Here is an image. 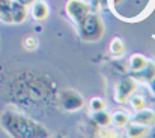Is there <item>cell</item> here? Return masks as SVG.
<instances>
[{
    "label": "cell",
    "instance_id": "8",
    "mask_svg": "<svg viewBox=\"0 0 155 138\" xmlns=\"http://www.w3.org/2000/svg\"><path fill=\"white\" fill-rule=\"evenodd\" d=\"M131 122H136V123H142V125H146V126H154L155 125V111L151 108H143V110H139L133 120Z\"/></svg>",
    "mask_w": 155,
    "mask_h": 138
},
{
    "label": "cell",
    "instance_id": "19",
    "mask_svg": "<svg viewBox=\"0 0 155 138\" xmlns=\"http://www.w3.org/2000/svg\"><path fill=\"white\" fill-rule=\"evenodd\" d=\"M148 84H149V90H151V93L155 96V77L149 81V83H148Z\"/></svg>",
    "mask_w": 155,
    "mask_h": 138
},
{
    "label": "cell",
    "instance_id": "3",
    "mask_svg": "<svg viewBox=\"0 0 155 138\" xmlns=\"http://www.w3.org/2000/svg\"><path fill=\"white\" fill-rule=\"evenodd\" d=\"M137 84H139V81H137L136 78H133L131 75L124 77V78L117 83V86H116V89H114V101H116L117 104H125V102H128V98L136 92Z\"/></svg>",
    "mask_w": 155,
    "mask_h": 138
},
{
    "label": "cell",
    "instance_id": "10",
    "mask_svg": "<svg viewBox=\"0 0 155 138\" xmlns=\"http://www.w3.org/2000/svg\"><path fill=\"white\" fill-rule=\"evenodd\" d=\"M149 132V126L142 125V123H136V122H128V128H127V135L131 138H140L146 137Z\"/></svg>",
    "mask_w": 155,
    "mask_h": 138
},
{
    "label": "cell",
    "instance_id": "1",
    "mask_svg": "<svg viewBox=\"0 0 155 138\" xmlns=\"http://www.w3.org/2000/svg\"><path fill=\"white\" fill-rule=\"evenodd\" d=\"M0 125L2 128L11 135L17 138H35V137H50L48 129L36 122L35 119L15 111V110H6L0 116Z\"/></svg>",
    "mask_w": 155,
    "mask_h": 138
},
{
    "label": "cell",
    "instance_id": "13",
    "mask_svg": "<svg viewBox=\"0 0 155 138\" xmlns=\"http://www.w3.org/2000/svg\"><path fill=\"white\" fill-rule=\"evenodd\" d=\"M130 122V114L127 111H116L111 114V123L116 126V128H125Z\"/></svg>",
    "mask_w": 155,
    "mask_h": 138
},
{
    "label": "cell",
    "instance_id": "4",
    "mask_svg": "<svg viewBox=\"0 0 155 138\" xmlns=\"http://www.w3.org/2000/svg\"><path fill=\"white\" fill-rule=\"evenodd\" d=\"M65 12L75 24H78L92 11H91L89 2L86 0H68L65 5Z\"/></svg>",
    "mask_w": 155,
    "mask_h": 138
},
{
    "label": "cell",
    "instance_id": "6",
    "mask_svg": "<svg viewBox=\"0 0 155 138\" xmlns=\"http://www.w3.org/2000/svg\"><path fill=\"white\" fill-rule=\"evenodd\" d=\"M131 77L136 78L139 83H149L155 77V62L148 60V63L137 72H131Z\"/></svg>",
    "mask_w": 155,
    "mask_h": 138
},
{
    "label": "cell",
    "instance_id": "20",
    "mask_svg": "<svg viewBox=\"0 0 155 138\" xmlns=\"http://www.w3.org/2000/svg\"><path fill=\"white\" fill-rule=\"evenodd\" d=\"M17 2H20V3H23L24 6H27V8H29V6H30V5H32L35 0H17Z\"/></svg>",
    "mask_w": 155,
    "mask_h": 138
},
{
    "label": "cell",
    "instance_id": "12",
    "mask_svg": "<svg viewBox=\"0 0 155 138\" xmlns=\"http://www.w3.org/2000/svg\"><path fill=\"white\" fill-rule=\"evenodd\" d=\"M148 57L146 56H143V54H133L131 56V59H130V69H131V72H137V71H140L146 63H148Z\"/></svg>",
    "mask_w": 155,
    "mask_h": 138
},
{
    "label": "cell",
    "instance_id": "11",
    "mask_svg": "<svg viewBox=\"0 0 155 138\" xmlns=\"http://www.w3.org/2000/svg\"><path fill=\"white\" fill-rule=\"evenodd\" d=\"M92 122L100 126V128H107L111 125V114L107 113L105 110H100V111H94L92 113Z\"/></svg>",
    "mask_w": 155,
    "mask_h": 138
},
{
    "label": "cell",
    "instance_id": "2",
    "mask_svg": "<svg viewBox=\"0 0 155 138\" xmlns=\"http://www.w3.org/2000/svg\"><path fill=\"white\" fill-rule=\"evenodd\" d=\"M75 27L78 36L87 42L100 41L104 35V21L98 12H89Z\"/></svg>",
    "mask_w": 155,
    "mask_h": 138
},
{
    "label": "cell",
    "instance_id": "9",
    "mask_svg": "<svg viewBox=\"0 0 155 138\" xmlns=\"http://www.w3.org/2000/svg\"><path fill=\"white\" fill-rule=\"evenodd\" d=\"M48 12H50V8L48 5L44 2V0H35L32 5H30V14L35 20L38 21H42L48 17Z\"/></svg>",
    "mask_w": 155,
    "mask_h": 138
},
{
    "label": "cell",
    "instance_id": "16",
    "mask_svg": "<svg viewBox=\"0 0 155 138\" xmlns=\"http://www.w3.org/2000/svg\"><path fill=\"white\" fill-rule=\"evenodd\" d=\"M128 101H130L131 107H133L136 111L146 108V99H145V96H142V95H136V93H133V95L128 98Z\"/></svg>",
    "mask_w": 155,
    "mask_h": 138
},
{
    "label": "cell",
    "instance_id": "18",
    "mask_svg": "<svg viewBox=\"0 0 155 138\" xmlns=\"http://www.w3.org/2000/svg\"><path fill=\"white\" fill-rule=\"evenodd\" d=\"M38 39L35 38V36H27L26 39H24V47L27 48V50H35V48H38Z\"/></svg>",
    "mask_w": 155,
    "mask_h": 138
},
{
    "label": "cell",
    "instance_id": "14",
    "mask_svg": "<svg viewBox=\"0 0 155 138\" xmlns=\"http://www.w3.org/2000/svg\"><path fill=\"white\" fill-rule=\"evenodd\" d=\"M11 6H12V0H0V20L6 24H12Z\"/></svg>",
    "mask_w": 155,
    "mask_h": 138
},
{
    "label": "cell",
    "instance_id": "15",
    "mask_svg": "<svg viewBox=\"0 0 155 138\" xmlns=\"http://www.w3.org/2000/svg\"><path fill=\"white\" fill-rule=\"evenodd\" d=\"M110 53L114 57H120V56L125 54V44H124V41L120 38L111 39V42H110Z\"/></svg>",
    "mask_w": 155,
    "mask_h": 138
},
{
    "label": "cell",
    "instance_id": "17",
    "mask_svg": "<svg viewBox=\"0 0 155 138\" xmlns=\"http://www.w3.org/2000/svg\"><path fill=\"white\" fill-rule=\"evenodd\" d=\"M89 107H91V110H92V111L105 110V102H104V99L98 98V96H95V98H92V99H91V102H89Z\"/></svg>",
    "mask_w": 155,
    "mask_h": 138
},
{
    "label": "cell",
    "instance_id": "7",
    "mask_svg": "<svg viewBox=\"0 0 155 138\" xmlns=\"http://www.w3.org/2000/svg\"><path fill=\"white\" fill-rule=\"evenodd\" d=\"M27 18V6H24L23 3L17 2V0H12V6H11V20H12V24H21L24 23Z\"/></svg>",
    "mask_w": 155,
    "mask_h": 138
},
{
    "label": "cell",
    "instance_id": "5",
    "mask_svg": "<svg viewBox=\"0 0 155 138\" xmlns=\"http://www.w3.org/2000/svg\"><path fill=\"white\" fill-rule=\"evenodd\" d=\"M59 102H60V107L66 111H77L84 105L83 96L78 92H75L74 89L63 90L59 96Z\"/></svg>",
    "mask_w": 155,
    "mask_h": 138
}]
</instances>
